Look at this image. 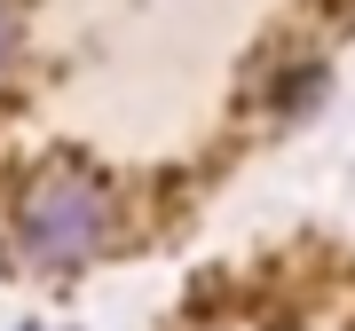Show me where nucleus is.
Here are the masks:
<instances>
[{
    "mask_svg": "<svg viewBox=\"0 0 355 331\" xmlns=\"http://www.w3.org/2000/svg\"><path fill=\"white\" fill-rule=\"evenodd\" d=\"M16 39H24V32H16V8L0 0V79H8V64H16Z\"/></svg>",
    "mask_w": 355,
    "mask_h": 331,
    "instance_id": "f03ea898",
    "label": "nucleus"
},
{
    "mask_svg": "<svg viewBox=\"0 0 355 331\" xmlns=\"http://www.w3.org/2000/svg\"><path fill=\"white\" fill-rule=\"evenodd\" d=\"M103 229H111V190H103L95 174H40L32 181V197L16 205V237H24V253L40 268H71V260H87Z\"/></svg>",
    "mask_w": 355,
    "mask_h": 331,
    "instance_id": "f257e3e1",
    "label": "nucleus"
}]
</instances>
